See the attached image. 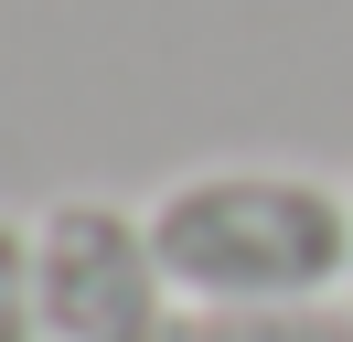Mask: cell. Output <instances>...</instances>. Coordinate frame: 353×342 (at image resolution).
I'll return each mask as SVG.
<instances>
[{"mask_svg":"<svg viewBox=\"0 0 353 342\" xmlns=\"http://www.w3.org/2000/svg\"><path fill=\"white\" fill-rule=\"evenodd\" d=\"M139 225L182 310L332 299L353 278V192L310 171H182Z\"/></svg>","mask_w":353,"mask_h":342,"instance_id":"obj_1","label":"cell"},{"mask_svg":"<svg viewBox=\"0 0 353 342\" xmlns=\"http://www.w3.org/2000/svg\"><path fill=\"white\" fill-rule=\"evenodd\" d=\"M343 289H353V278H343Z\"/></svg>","mask_w":353,"mask_h":342,"instance_id":"obj_5","label":"cell"},{"mask_svg":"<svg viewBox=\"0 0 353 342\" xmlns=\"http://www.w3.org/2000/svg\"><path fill=\"white\" fill-rule=\"evenodd\" d=\"M182 342H353V299H268V310H182Z\"/></svg>","mask_w":353,"mask_h":342,"instance_id":"obj_3","label":"cell"},{"mask_svg":"<svg viewBox=\"0 0 353 342\" xmlns=\"http://www.w3.org/2000/svg\"><path fill=\"white\" fill-rule=\"evenodd\" d=\"M32 321L43 342H182V299L150 256V225L129 203H65L32 214Z\"/></svg>","mask_w":353,"mask_h":342,"instance_id":"obj_2","label":"cell"},{"mask_svg":"<svg viewBox=\"0 0 353 342\" xmlns=\"http://www.w3.org/2000/svg\"><path fill=\"white\" fill-rule=\"evenodd\" d=\"M0 342H43V321H32V225L22 214H0Z\"/></svg>","mask_w":353,"mask_h":342,"instance_id":"obj_4","label":"cell"}]
</instances>
